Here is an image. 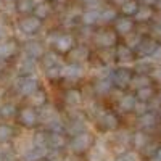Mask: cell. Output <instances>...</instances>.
<instances>
[{
  "mask_svg": "<svg viewBox=\"0 0 161 161\" xmlns=\"http://www.w3.org/2000/svg\"><path fill=\"white\" fill-rule=\"evenodd\" d=\"M97 124L102 130L106 132H113L119 127V116L111 111V110H105L97 113Z\"/></svg>",
  "mask_w": 161,
  "mask_h": 161,
  "instance_id": "9",
  "label": "cell"
},
{
  "mask_svg": "<svg viewBox=\"0 0 161 161\" xmlns=\"http://www.w3.org/2000/svg\"><path fill=\"white\" fill-rule=\"evenodd\" d=\"M152 76L150 74H137V73H134L132 76V82H130V87L134 89H140V87H145V86H152Z\"/></svg>",
  "mask_w": 161,
  "mask_h": 161,
  "instance_id": "33",
  "label": "cell"
},
{
  "mask_svg": "<svg viewBox=\"0 0 161 161\" xmlns=\"http://www.w3.org/2000/svg\"><path fill=\"white\" fill-rule=\"evenodd\" d=\"M152 140L148 137V134H147V130H137L132 134V139H130V145L134 147L136 150H142L145 145H148Z\"/></svg>",
  "mask_w": 161,
  "mask_h": 161,
  "instance_id": "27",
  "label": "cell"
},
{
  "mask_svg": "<svg viewBox=\"0 0 161 161\" xmlns=\"http://www.w3.org/2000/svg\"><path fill=\"white\" fill-rule=\"evenodd\" d=\"M147 111H150L148 103H147V102H139V100H137L136 108H134V113H137V114L140 116V114H143V113H147Z\"/></svg>",
  "mask_w": 161,
  "mask_h": 161,
  "instance_id": "40",
  "label": "cell"
},
{
  "mask_svg": "<svg viewBox=\"0 0 161 161\" xmlns=\"http://www.w3.org/2000/svg\"><path fill=\"white\" fill-rule=\"evenodd\" d=\"M92 42L102 50L114 48L118 45V34L114 29H98L92 32Z\"/></svg>",
  "mask_w": 161,
  "mask_h": 161,
  "instance_id": "4",
  "label": "cell"
},
{
  "mask_svg": "<svg viewBox=\"0 0 161 161\" xmlns=\"http://www.w3.org/2000/svg\"><path fill=\"white\" fill-rule=\"evenodd\" d=\"M52 13H53V5L48 2V0H42V2H39L36 5L32 15H36L39 19L45 21V19H48L52 16Z\"/></svg>",
  "mask_w": 161,
  "mask_h": 161,
  "instance_id": "23",
  "label": "cell"
},
{
  "mask_svg": "<svg viewBox=\"0 0 161 161\" xmlns=\"http://www.w3.org/2000/svg\"><path fill=\"white\" fill-rule=\"evenodd\" d=\"M156 123H158V116H156V113H153V111H147V113L140 114L139 119H137V124H139V127H140L142 130L155 129Z\"/></svg>",
  "mask_w": 161,
  "mask_h": 161,
  "instance_id": "22",
  "label": "cell"
},
{
  "mask_svg": "<svg viewBox=\"0 0 161 161\" xmlns=\"http://www.w3.org/2000/svg\"><path fill=\"white\" fill-rule=\"evenodd\" d=\"M136 23H148L153 18V7H147V5H140L139 10L136 11V15L132 16Z\"/></svg>",
  "mask_w": 161,
  "mask_h": 161,
  "instance_id": "30",
  "label": "cell"
},
{
  "mask_svg": "<svg viewBox=\"0 0 161 161\" xmlns=\"http://www.w3.org/2000/svg\"><path fill=\"white\" fill-rule=\"evenodd\" d=\"M118 16H119V15H118V11H116V8H113V7L100 8V23H103V24L113 23Z\"/></svg>",
  "mask_w": 161,
  "mask_h": 161,
  "instance_id": "35",
  "label": "cell"
},
{
  "mask_svg": "<svg viewBox=\"0 0 161 161\" xmlns=\"http://www.w3.org/2000/svg\"><path fill=\"white\" fill-rule=\"evenodd\" d=\"M113 29L116 31L118 36H123L126 37L127 34H130L134 31V28H136V21H134L130 16H118L114 21H113Z\"/></svg>",
  "mask_w": 161,
  "mask_h": 161,
  "instance_id": "14",
  "label": "cell"
},
{
  "mask_svg": "<svg viewBox=\"0 0 161 161\" xmlns=\"http://www.w3.org/2000/svg\"><path fill=\"white\" fill-rule=\"evenodd\" d=\"M21 52V45L15 37H5L0 40V61H10L18 58Z\"/></svg>",
  "mask_w": 161,
  "mask_h": 161,
  "instance_id": "6",
  "label": "cell"
},
{
  "mask_svg": "<svg viewBox=\"0 0 161 161\" xmlns=\"http://www.w3.org/2000/svg\"><path fill=\"white\" fill-rule=\"evenodd\" d=\"M150 76H152L153 80H156V82H161V66H155L153 71L150 73Z\"/></svg>",
  "mask_w": 161,
  "mask_h": 161,
  "instance_id": "43",
  "label": "cell"
},
{
  "mask_svg": "<svg viewBox=\"0 0 161 161\" xmlns=\"http://www.w3.org/2000/svg\"><path fill=\"white\" fill-rule=\"evenodd\" d=\"M140 3H139V0H126V2L119 7V11H121V15L123 16H134L136 15V11L139 10Z\"/></svg>",
  "mask_w": 161,
  "mask_h": 161,
  "instance_id": "32",
  "label": "cell"
},
{
  "mask_svg": "<svg viewBox=\"0 0 161 161\" xmlns=\"http://www.w3.org/2000/svg\"><path fill=\"white\" fill-rule=\"evenodd\" d=\"M84 76V68L79 63H68L63 66V79L68 80H79Z\"/></svg>",
  "mask_w": 161,
  "mask_h": 161,
  "instance_id": "18",
  "label": "cell"
},
{
  "mask_svg": "<svg viewBox=\"0 0 161 161\" xmlns=\"http://www.w3.org/2000/svg\"><path fill=\"white\" fill-rule=\"evenodd\" d=\"M48 44L52 48L60 55H66L74 45H76V39L69 32H55L52 37H48Z\"/></svg>",
  "mask_w": 161,
  "mask_h": 161,
  "instance_id": "2",
  "label": "cell"
},
{
  "mask_svg": "<svg viewBox=\"0 0 161 161\" xmlns=\"http://www.w3.org/2000/svg\"><path fill=\"white\" fill-rule=\"evenodd\" d=\"M93 143H95V139H93V136L90 132L84 130L80 134H76V136L69 137V142H68V148L74 153V155H84L87 153Z\"/></svg>",
  "mask_w": 161,
  "mask_h": 161,
  "instance_id": "1",
  "label": "cell"
},
{
  "mask_svg": "<svg viewBox=\"0 0 161 161\" xmlns=\"http://www.w3.org/2000/svg\"><path fill=\"white\" fill-rule=\"evenodd\" d=\"M18 106L13 103V102H3L0 105V119L2 121H11L15 119L18 114Z\"/></svg>",
  "mask_w": 161,
  "mask_h": 161,
  "instance_id": "25",
  "label": "cell"
},
{
  "mask_svg": "<svg viewBox=\"0 0 161 161\" xmlns=\"http://www.w3.org/2000/svg\"><path fill=\"white\" fill-rule=\"evenodd\" d=\"M36 64H37V60L28 57V55H23L18 57V61H16V71H18V76H24V74H34L36 71Z\"/></svg>",
  "mask_w": 161,
  "mask_h": 161,
  "instance_id": "16",
  "label": "cell"
},
{
  "mask_svg": "<svg viewBox=\"0 0 161 161\" xmlns=\"http://www.w3.org/2000/svg\"><path fill=\"white\" fill-rule=\"evenodd\" d=\"M111 2H113L114 5H119V7H121V5H123V3L126 2V0H111Z\"/></svg>",
  "mask_w": 161,
  "mask_h": 161,
  "instance_id": "47",
  "label": "cell"
},
{
  "mask_svg": "<svg viewBox=\"0 0 161 161\" xmlns=\"http://www.w3.org/2000/svg\"><path fill=\"white\" fill-rule=\"evenodd\" d=\"M5 39V24L0 21V40Z\"/></svg>",
  "mask_w": 161,
  "mask_h": 161,
  "instance_id": "45",
  "label": "cell"
},
{
  "mask_svg": "<svg viewBox=\"0 0 161 161\" xmlns=\"http://www.w3.org/2000/svg\"><path fill=\"white\" fill-rule=\"evenodd\" d=\"M63 63H58L55 66H52V68H47L44 69L45 73V77L50 79V80H58V79H63Z\"/></svg>",
  "mask_w": 161,
  "mask_h": 161,
  "instance_id": "36",
  "label": "cell"
},
{
  "mask_svg": "<svg viewBox=\"0 0 161 161\" xmlns=\"http://www.w3.org/2000/svg\"><path fill=\"white\" fill-rule=\"evenodd\" d=\"M136 103H137L136 95L126 93V95H123L118 100V108H119V111H123V113H132L134 108H136Z\"/></svg>",
  "mask_w": 161,
  "mask_h": 161,
  "instance_id": "26",
  "label": "cell"
},
{
  "mask_svg": "<svg viewBox=\"0 0 161 161\" xmlns=\"http://www.w3.org/2000/svg\"><path fill=\"white\" fill-rule=\"evenodd\" d=\"M152 37L156 40V42L161 44V23L155 24L153 28H152Z\"/></svg>",
  "mask_w": 161,
  "mask_h": 161,
  "instance_id": "42",
  "label": "cell"
},
{
  "mask_svg": "<svg viewBox=\"0 0 161 161\" xmlns=\"http://www.w3.org/2000/svg\"><path fill=\"white\" fill-rule=\"evenodd\" d=\"M63 102L66 106H71V108H76L82 103V92L76 87H71L68 89L64 93H63Z\"/></svg>",
  "mask_w": 161,
  "mask_h": 161,
  "instance_id": "21",
  "label": "cell"
},
{
  "mask_svg": "<svg viewBox=\"0 0 161 161\" xmlns=\"http://www.w3.org/2000/svg\"><path fill=\"white\" fill-rule=\"evenodd\" d=\"M13 87H15V92L18 93V95L28 98L29 95H32V93L40 87V84H39V79L34 74H24V76L16 77Z\"/></svg>",
  "mask_w": 161,
  "mask_h": 161,
  "instance_id": "3",
  "label": "cell"
},
{
  "mask_svg": "<svg viewBox=\"0 0 161 161\" xmlns=\"http://www.w3.org/2000/svg\"><path fill=\"white\" fill-rule=\"evenodd\" d=\"M66 57H68L69 63L82 64V63H86L90 58V50H89V47L86 44H76L68 53H66Z\"/></svg>",
  "mask_w": 161,
  "mask_h": 161,
  "instance_id": "13",
  "label": "cell"
},
{
  "mask_svg": "<svg viewBox=\"0 0 161 161\" xmlns=\"http://www.w3.org/2000/svg\"><path fill=\"white\" fill-rule=\"evenodd\" d=\"M142 37H143V36H140L139 32H134V31H132L130 34H127V36L124 37V39H126V40H124V44H126L127 47H130L134 52H136V48L139 47V44H140Z\"/></svg>",
  "mask_w": 161,
  "mask_h": 161,
  "instance_id": "39",
  "label": "cell"
},
{
  "mask_svg": "<svg viewBox=\"0 0 161 161\" xmlns=\"http://www.w3.org/2000/svg\"><path fill=\"white\" fill-rule=\"evenodd\" d=\"M55 3H58V5H63V3H66V0H53Z\"/></svg>",
  "mask_w": 161,
  "mask_h": 161,
  "instance_id": "48",
  "label": "cell"
},
{
  "mask_svg": "<svg viewBox=\"0 0 161 161\" xmlns=\"http://www.w3.org/2000/svg\"><path fill=\"white\" fill-rule=\"evenodd\" d=\"M116 161H137V155L134 153V152H123L118 158H116Z\"/></svg>",
  "mask_w": 161,
  "mask_h": 161,
  "instance_id": "41",
  "label": "cell"
},
{
  "mask_svg": "<svg viewBox=\"0 0 161 161\" xmlns=\"http://www.w3.org/2000/svg\"><path fill=\"white\" fill-rule=\"evenodd\" d=\"M47 139H48V130H37L34 134L32 145L42 147V148H48V147H47Z\"/></svg>",
  "mask_w": 161,
  "mask_h": 161,
  "instance_id": "38",
  "label": "cell"
},
{
  "mask_svg": "<svg viewBox=\"0 0 161 161\" xmlns=\"http://www.w3.org/2000/svg\"><path fill=\"white\" fill-rule=\"evenodd\" d=\"M113 87L114 86L110 74H103L93 82V90H95L97 95H106V93H110L113 90Z\"/></svg>",
  "mask_w": 161,
  "mask_h": 161,
  "instance_id": "17",
  "label": "cell"
},
{
  "mask_svg": "<svg viewBox=\"0 0 161 161\" xmlns=\"http://www.w3.org/2000/svg\"><path fill=\"white\" fill-rule=\"evenodd\" d=\"M44 26V21L39 19L36 15H26L18 19V29L24 36H36Z\"/></svg>",
  "mask_w": 161,
  "mask_h": 161,
  "instance_id": "7",
  "label": "cell"
},
{
  "mask_svg": "<svg viewBox=\"0 0 161 161\" xmlns=\"http://www.w3.org/2000/svg\"><path fill=\"white\" fill-rule=\"evenodd\" d=\"M155 68V64L152 63V58H140V61L136 63L134 69L137 74H150Z\"/></svg>",
  "mask_w": 161,
  "mask_h": 161,
  "instance_id": "34",
  "label": "cell"
},
{
  "mask_svg": "<svg viewBox=\"0 0 161 161\" xmlns=\"http://www.w3.org/2000/svg\"><path fill=\"white\" fill-rule=\"evenodd\" d=\"M158 47H159V42H156L152 36L142 37L139 47L136 48V53H137L140 58H152L153 53L158 50Z\"/></svg>",
  "mask_w": 161,
  "mask_h": 161,
  "instance_id": "12",
  "label": "cell"
},
{
  "mask_svg": "<svg viewBox=\"0 0 161 161\" xmlns=\"http://www.w3.org/2000/svg\"><path fill=\"white\" fill-rule=\"evenodd\" d=\"M156 7H158V10L161 11V0H158V2H156Z\"/></svg>",
  "mask_w": 161,
  "mask_h": 161,
  "instance_id": "49",
  "label": "cell"
},
{
  "mask_svg": "<svg viewBox=\"0 0 161 161\" xmlns=\"http://www.w3.org/2000/svg\"><path fill=\"white\" fill-rule=\"evenodd\" d=\"M69 137L64 130H48L47 147L48 150H64L68 147Z\"/></svg>",
  "mask_w": 161,
  "mask_h": 161,
  "instance_id": "10",
  "label": "cell"
},
{
  "mask_svg": "<svg viewBox=\"0 0 161 161\" xmlns=\"http://www.w3.org/2000/svg\"><path fill=\"white\" fill-rule=\"evenodd\" d=\"M158 116H159V119H161V108H159V113H158Z\"/></svg>",
  "mask_w": 161,
  "mask_h": 161,
  "instance_id": "51",
  "label": "cell"
},
{
  "mask_svg": "<svg viewBox=\"0 0 161 161\" xmlns=\"http://www.w3.org/2000/svg\"><path fill=\"white\" fill-rule=\"evenodd\" d=\"M155 156H156L158 159H161V145H158V148H156V152H155Z\"/></svg>",
  "mask_w": 161,
  "mask_h": 161,
  "instance_id": "46",
  "label": "cell"
},
{
  "mask_svg": "<svg viewBox=\"0 0 161 161\" xmlns=\"http://www.w3.org/2000/svg\"><path fill=\"white\" fill-rule=\"evenodd\" d=\"M158 100H159V102H161V90H159V92H158Z\"/></svg>",
  "mask_w": 161,
  "mask_h": 161,
  "instance_id": "50",
  "label": "cell"
},
{
  "mask_svg": "<svg viewBox=\"0 0 161 161\" xmlns=\"http://www.w3.org/2000/svg\"><path fill=\"white\" fill-rule=\"evenodd\" d=\"M39 61H40V64H42V68L47 69V68H52V66L61 63V58H60V53H57L55 50H50V52H45L44 57Z\"/></svg>",
  "mask_w": 161,
  "mask_h": 161,
  "instance_id": "29",
  "label": "cell"
},
{
  "mask_svg": "<svg viewBox=\"0 0 161 161\" xmlns=\"http://www.w3.org/2000/svg\"><path fill=\"white\" fill-rule=\"evenodd\" d=\"M86 130V118L79 111L73 113L69 116V121L64 124V132L68 134V137H73L76 134H80Z\"/></svg>",
  "mask_w": 161,
  "mask_h": 161,
  "instance_id": "11",
  "label": "cell"
},
{
  "mask_svg": "<svg viewBox=\"0 0 161 161\" xmlns=\"http://www.w3.org/2000/svg\"><path fill=\"white\" fill-rule=\"evenodd\" d=\"M13 137H15V129H13V126H10L7 123L0 124V143H7Z\"/></svg>",
  "mask_w": 161,
  "mask_h": 161,
  "instance_id": "37",
  "label": "cell"
},
{
  "mask_svg": "<svg viewBox=\"0 0 161 161\" xmlns=\"http://www.w3.org/2000/svg\"><path fill=\"white\" fill-rule=\"evenodd\" d=\"M110 76H111V80H113V86L119 90H124V89L130 87L134 71L129 69V68H124V66H119V68H116L110 73Z\"/></svg>",
  "mask_w": 161,
  "mask_h": 161,
  "instance_id": "8",
  "label": "cell"
},
{
  "mask_svg": "<svg viewBox=\"0 0 161 161\" xmlns=\"http://www.w3.org/2000/svg\"><path fill=\"white\" fill-rule=\"evenodd\" d=\"M114 58L119 63H129L136 58V52L130 47H127L126 44H118L114 47Z\"/></svg>",
  "mask_w": 161,
  "mask_h": 161,
  "instance_id": "20",
  "label": "cell"
},
{
  "mask_svg": "<svg viewBox=\"0 0 161 161\" xmlns=\"http://www.w3.org/2000/svg\"><path fill=\"white\" fill-rule=\"evenodd\" d=\"M136 98L139 102H147L150 103L153 98H155V89L152 86H145V87H140L136 90Z\"/></svg>",
  "mask_w": 161,
  "mask_h": 161,
  "instance_id": "31",
  "label": "cell"
},
{
  "mask_svg": "<svg viewBox=\"0 0 161 161\" xmlns=\"http://www.w3.org/2000/svg\"><path fill=\"white\" fill-rule=\"evenodd\" d=\"M28 100H29V105L31 106H34V108H42V106L44 105H47V92L42 89V87H39L34 93H32V95H29L28 97Z\"/></svg>",
  "mask_w": 161,
  "mask_h": 161,
  "instance_id": "28",
  "label": "cell"
},
{
  "mask_svg": "<svg viewBox=\"0 0 161 161\" xmlns=\"http://www.w3.org/2000/svg\"><path fill=\"white\" fill-rule=\"evenodd\" d=\"M16 121L26 129H34L40 124L39 110L34 108V106H31V105L21 106V108L18 110V114H16Z\"/></svg>",
  "mask_w": 161,
  "mask_h": 161,
  "instance_id": "5",
  "label": "cell"
},
{
  "mask_svg": "<svg viewBox=\"0 0 161 161\" xmlns=\"http://www.w3.org/2000/svg\"><path fill=\"white\" fill-rule=\"evenodd\" d=\"M45 52L47 50H45L44 44L40 42V40H28V42H24V45H23V53L24 55H28V57H31V58H34L37 61L44 57Z\"/></svg>",
  "mask_w": 161,
  "mask_h": 161,
  "instance_id": "15",
  "label": "cell"
},
{
  "mask_svg": "<svg viewBox=\"0 0 161 161\" xmlns=\"http://www.w3.org/2000/svg\"><path fill=\"white\" fill-rule=\"evenodd\" d=\"M79 21L82 23V26H95L100 23V10L97 8H86L84 11H80V16H79Z\"/></svg>",
  "mask_w": 161,
  "mask_h": 161,
  "instance_id": "19",
  "label": "cell"
},
{
  "mask_svg": "<svg viewBox=\"0 0 161 161\" xmlns=\"http://www.w3.org/2000/svg\"><path fill=\"white\" fill-rule=\"evenodd\" d=\"M156 2L158 0H139L140 5H147V7H153V5H156Z\"/></svg>",
  "mask_w": 161,
  "mask_h": 161,
  "instance_id": "44",
  "label": "cell"
},
{
  "mask_svg": "<svg viewBox=\"0 0 161 161\" xmlns=\"http://www.w3.org/2000/svg\"><path fill=\"white\" fill-rule=\"evenodd\" d=\"M15 11L21 16L32 15V11L37 5V0H15Z\"/></svg>",
  "mask_w": 161,
  "mask_h": 161,
  "instance_id": "24",
  "label": "cell"
}]
</instances>
